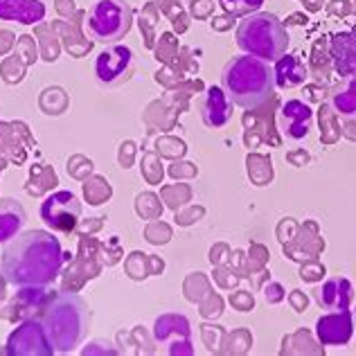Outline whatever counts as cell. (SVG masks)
Listing matches in <instances>:
<instances>
[{"label": "cell", "mask_w": 356, "mask_h": 356, "mask_svg": "<svg viewBox=\"0 0 356 356\" xmlns=\"http://www.w3.org/2000/svg\"><path fill=\"white\" fill-rule=\"evenodd\" d=\"M63 266L61 241L48 230H30L5 241L0 268L9 284L21 289L48 286Z\"/></svg>", "instance_id": "cell-1"}, {"label": "cell", "mask_w": 356, "mask_h": 356, "mask_svg": "<svg viewBox=\"0 0 356 356\" xmlns=\"http://www.w3.org/2000/svg\"><path fill=\"white\" fill-rule=\"evenodd\" d=\"M332 61L343 77H356V27L332 39Z\"/></svg>", "instance_id": "cell-13"}, {"label": "cell", "mask_w": 356, "mask_h": 356, "mask_svg": "<svg viewBox=\"0 0 356 356\" xmlns=\"http://www.w3.org/2000/svg\"><path fill=\"white\" fill-rule=\"evenodd\" d=\"M201 118H203V124L208 129H221L228 124L232 118V102L226 95V90L217 86L208 88V92H205V97H203Z\"/></svg>", "instance_id": "cell-12"}, {"label": "cell", "mask_w": 356, "mask_h": 356, "mask_svg": "<svg viewBox=\"0 0 356 356\" xmlns=\"http://www.w3.org/2000/svg\"><path fill=\"white\" fill-rule=\"evenodd\" d=\"M45 18V5L41 0H0V21H14L21 25H34Z\"/></svg>", "instance_id": "cell-14"}, {"label": "cell", "mask_w": 356, "mask_h": 356, "mask_svg": "<svg viewBox=\"0 0 356 356\" xmlns=\"http://www.w3.org/2000/svg\"><path fill=\"white\" fill-rule=\"evenodd\" d=\"M7 352L18 354V356H32V354H52L54 348L48 339V332H45L43 323L25 321L12 336H9Z\"/></svg>", "instance_id": "cell-8"}, {"label": "cell", "mask_w": 356, "mask_h": 356, "mask_svg": "<svg viewBox=\"0 0 356 356\" xmlns=\"http://www.w3.org/2000/svg\"><path fill=\"white\" fill-rule=\"evenodd\" d=\"M314 122L312 106L302 99H289L280 108V129L289 140H302Z\"/></svg>", "instance_id": "cell-9"}, {"label": "cell", "mask_w": 356, "mask_h": 356, "mask_svg": "<svg viewBox=\"0 0 356 356\" xmlns=\"http://www.w3.org/2000/svg\"><path fill=\"white\" fill-rule=\"evenodd\" d=\"M86 32L99 43H115L134 27V9L127 0H97L86 14Z\"/></svg>", "instance_id": "cell-5"}, {"label": "cell", "mask_w": 356, "mask_h": 356, "mask_svg": "<svg viewBox=\"0 0 356 356\" xmlns=\"http://www.w3.org/2000/svg\"><path fill=\"white\" fill-rule=\"evenodd\" d=\"M90 325V309L81 296L63 293L52 300V305L45 309L43 327L48 332L54 352L65 354L72 352L83 341Z\"/></svg>", "instance_id": "cell-3"}, {"label": "cell", "mask_w": 356, "mask_h": 356, "mask_svg": "<svg viewBox=\"0 0 356 356\" xmlns=\"http://www.w3.org/2000/svg\"><path fill=\"white\" fill-rule=\"evenodd\" d=\"M314 296H316V302L323 309H327V312H345V309H350L352 305L354 289L350 280L332 277V280H327L325 284L318 286Z\"/></svg>", "instance_id": "cell-11"}, {"label": "cell", "mask_w": 356, "mask_h": 356, "mask_svg": "<svg viewBox=\"0 0 356 356\" xmlns=\"http://www.w3.org/2000/svg\"><path fill=\"white\" fill-rule=\"evenodd\" d=\"M239 50L264 61H277L289 48V32L284 23L270 12H252L237 25Z\"/></svg>", "instance_id": "cell-4"}, {"label": "cell", "mask_w": 356, "mask_h": 356, "mask_svg": "<svg viewBox=\"0 0 356 356\" xmlns=\"http://www.w3.org/2000/svg\"><path fill=\"white\" fill-rule=\"evenodd\" d=\"M79 217H81V203L77 199V194H72L68 190L52 192L41 203V219L45 221V226L57 232L74 230V226L79 223Z\"/></svg>", "instance_id": "cell-6"}, {"label": "cell", "mask_w": 356, "mask_h": 356, "mask_svg": "<svg viewBox=\"0 0 356 356\" xmlns=\"http://www.w3.org/2000/svg\"><path fill=\"white\" fill-rule=\"evenodd\" d=\"M273 72H275V83L280 88H293L307 79V68L298 54L284 52L282 57L275 61Z\"/></svg>", "instance_id": "cell-16"}, {"label": "cell", "mask_w": 356, "mask_h": 356, "mask_svg": "<svg viewBox=\"0 0 356 356\" xmlns=\"http://www.w3.org/2000/svg\"><path fill=\"white\" fill-rule=\"evenodd\" d=\"M223 12L232 16H248L252 12H259V7L264 5V0H219Z\"/></svg>", "instance_id": "cell-18"}, {"label": "cell", "mask_w": 356, "mask_h": 356, "mask_svg": "<svg viewBox=\"0 0 356 356\" xmlns=\"http://www.w3.org/2000/svg\"><path fill=\"white\" fill-rule=\"evenodd\" d=\"M354 334V323L350 309L345 312H332L316 323V336L323 345H348Z\"/></svg>", "instance_id": "cell-10"}, {"label": "cell", "mask_w": 356, "mask_h": 356, "mask_svg": "<svg viewBox=\"0 0 356 356\" xmlns=\"http://www.w3.org/2000/svg\"><path fill=\"white\" fill-rule=\"evenodd\" d=\"M330 104L334 113L341 118L356 120V77H343L341 83H336L330 95Z\"/></svg>", "instance_id": "cell-17"}, {"label": "cell", "mask_w": 356, "mask_h": 356, "mask_svg": "<svg viewBox=\"0 0 356 356\" xmlns=\"http://www.w3.org/2000/svg\"><path fill=\"white\" fill-rule=\"evenodd\" d=\"M221 88L226 90L232 104L252 111L266 104L275 95V72L268 61L243 54V57H235L223 65Z\"/></svg>", "instance_id": "cell-2"}, {"label": "cell", "mask_w": 356, "mask_h": 356, "mask_svg": "<svg viewBox=\"0 0 356 356\" xmlns=\"http://www.w3.org/2000/svg\"><path fill=\"white\" fill-rule=\"evenodd\" d=\"M354 314H356V309H354Z\"/></svg>", "instance_id": "cell-19"}, {"label": "cell", "mask_w": 356, "mask_h": 356, "mask_svg": "<svg viewBox=\"0 0 356 356\" xmlns=\"http://www.w3.org/2000/svg\"><path fill=\"white\" fill-rule=\"evenodd\" d=\"M134 63L136 59L131 48H127V45H108L95 59V79L99 86L113 88L124 79H129Z\"/></svg>", "instance_id": "cell-7"}, {"label": "cell", "mask_w": 356, "mask_h": 356, "mask_svg": "<svg viewBox=\"0 0 356 356\" xmlns=\"http://www.w3.org/2000/svg\"><path fill=\"white\" fill-rule=\"evenodd\" d=\"M27 214L23 205L14 199H0V243L9 241L23 230Z\"/></svg>", "instance_id": "cell-15"}]
</instances>
